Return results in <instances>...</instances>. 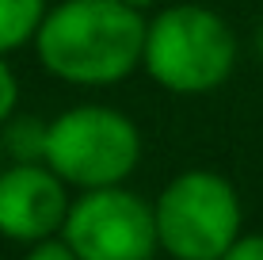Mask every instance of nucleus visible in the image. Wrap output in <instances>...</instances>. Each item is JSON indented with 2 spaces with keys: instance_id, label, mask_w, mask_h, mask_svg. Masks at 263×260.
I'll use <instances>...</instances> for the list:
<instances>
[{
  "instance_id": "1",
  "label": "nucleus",
  "mask_w": 263,
  "mask_h": 260,
  "mask_svg": "<svg viewBox=\"0 0 263 260\" xmlns=\"http://www.w3.org/2000/svg\"><path fill=\"white\" fill-rule=\"evenodd\" d=\"M145 12L119 0H58L46 8L34 54L42 69L69 88H111L141 69Z\"/></svg>"
},
{
  "instance_id": "2",
  "label": "nucleus",
  "mask_w": 263,
  "mask_h": 260,
  "mask_svg": "<svg viewBox=\"0 0 263 260\" xmlns=\"http://www.w3.org/2000/svg\"><path fill=\"white\" fill-rule=\"evenodd\" d=\"M240 42L233 23L206 4L160 8L145 27L141 69L172 96H210L233 77Z\"/></svg>"
},
{
  "instance_id": "3",
  "label": "nucleus",
  "mask_w": 263,
  "mask_h": 260,
  "mask_svg": "<svg viewBox=\"0 0 263 260\" xmlns=\"http://www.w3.org/2000/svg\"><path fill=\"white\" fill-rule=\"evenodd\" d=\"M160 253L172 260H221L244 234L240 192L214 168H183L153 199Z\"/></svg>"
},
{
  "instance_id": "4",
  "label": "nucleus",
  "mask_w": 263,
  "mask_h": 260,
  "mask_svg": "<svg viewBox=\"0 0 263 260\" xmlns=\"http://www.w3.org/2000/svg\"><path fill=\"white\" fill-rule=\"evenodd\" d=\"M46 165L77 192L119 187L141 165V130L119 107L77 103L50 119Z\"/></svg>"
},
{
  "instance_id": "5",
  "label": "nucleus",
  "mask_w": 263,
  "mask_h": 260,
  "mask_svg": "<svg viewBox=\"0 0 263 260\" xmlns=\"http://www.w3.org/2000/svg\"><path fill=\"white\" fill-rule=\"evenodd\" d=\"M61 241L80 260H153L160 253L153 203L126 184L77 192Z\"/></svg>"
},
{
  "instance_id": "6",
  "label": "nucleus",
  "mask_w": 263,
  "mask_h": 260,
  "mask_svg": "<svg viewBox=\"0 0 263 260\" xmlns=\"http://www.w3.org/2000/svg\"><path fill=\"white\" fill-rule=\"evenodd\" d=\"M72 195L50 165H4L0 168V237L15 245H39L61 237Z\"/></svg>"
},
{
  "instance_id": "7",
  "label": "nucleus",
  "mask_w": 263,
  "mask_h": 260,
  "mask_svg": "<svg viewBox=\"0 0 263 260\" xmlns=\"http://www.w3.org/2000/svg\"><path fill=\"white\" fill-rule=\"evenodd\" d=\"M46 134H50V119H34V115H20L0 127V153L8 157V165H46Z\"/></svg>"
},
{
  "instance_id": "8",
  "label": "nucleus",
  "mask_w": 263,
  "mask_h": 260,
  "mask_svg": "<svg viewBox=\"0 0 263 260\" xmlns=\"http://www.w3.org/2000/svg\"><path fill=\"white\" fill-rule=\"evenodd\" d=\"M46 0H0V54L4 58L34 42L46 20Z\"/></svg>"
},
{
  "instance_id": "9",
  "label": "nucleus",
  "mask_w": 263,
  "mask_h": 260,
  "mask_svg": "<svg viewBox=\"0 0 263 260\" xmlns=\"http://www.w3.org/2000/svg\"><path fill=\"white\" fill-rule=\"evenodd\" d=\"M20 111V77H15L12 61L0 54V127Z\"/></svg>"
},
{
  "instance_id": "10",
  "label": "nucleus",
  "mask_w": 263,
  "mask_h": 260,
  "mask_svg": "<svg viewBox=\"0 0 263 260\" xmlns=\"http://www.w3.org/2000/svg\"><path fill=\"white\" fill-rule=\"evenodd\" d=\"M23 260H80V256L61 237H50V241H39V245H27Z\"/></svg>"
},
{
  "instance_id": "11",
  "label": "nucleus",
  "mask_w": 263,
  "mask_h": 260,
  "mask_svg": "<svg viewBox=\"0 0 263 260\" xmlns=\"http://www.w3.org/2000/svg\"><path fill=\"white\" fill-rule=\"evenodd\" d=\"M221 260H263V234H240Z\"/></svg>"
},
{
  "instance_id": "12",
  "label": "nucleus",
  "mask_w": 263,
  "mask_h": 260,
  "mask_svg": "<svg viewBox=\"0 0 263 260\" xmlns=\"http://www.w3.org/2000/svg\"><path fill=\"white\" fill-rule=\"evenodd\" d=\"M119 4H126V8H138V12H145V8H153L157 0H119Z\"/></svg>"
},
{
  "instance_id": "13",
  "label": "nucleus",
  "mask_w": 263,
  "mask_h": 260,
  "mask_svg": "<svg viewBox=\"0 0 263 260\" xmlns=\"http://www.w3.org/2000/svg\"><path fill=\"white\" fill-rule=\"evenodd\" d=\"M256 54H259V61H263V23L256 27Z\"/></svg>"
},
{
  "instance_id": "14",
  "label": "nucleus",
  "mask_w": 263,
  "mask_h": 260,
  "mask_svg": "<svg viewBox=\"0 0 263 260\" xmlns=\"http://www.w3.org/2000/svg\"><path fill=\"white\" fill-rule=\"evenodd\" d=\"M0 168H4V153H0Z\"/></svg>"
}]
</instances>
